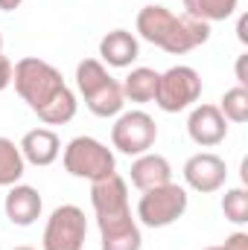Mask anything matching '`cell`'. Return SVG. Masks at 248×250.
Wrapping results in <instances>:
<instances>
[{
    "label": "cell",
    "instance_id": "6da1fadb",
    "mask_svg": "<svg viewBox=\"0 0 248 250\" xmlns=\"http://www.w3.org/2000/svg\"><path fill=\"white\" fill-rule=\"evenodd\" d=\"M12 84L44 125H67L76 117V93L64 84L62 73L44 59L26 56L12 67Z\"/></svg>",
    "mask_w": 248,
    "mask_h": 250
},
{
    "label": "cell",
    "instance_id": "7a4b0ae2",
    "mask_svg": "<svg viewBox=\"0 0 248 250\" xmlns=\"http://www.w3.org/2000/svg\"><path fill=\"white\" fill-rule=\"evenodd\" d=\"M137 35L155 47H161L170 56H184L190 50L210 41V23L196 21L190 15H175L167 6L149 3L137 12Z\"/></svg>",
    "mask_w": 248,
    "mask_h": 250
},
{
    "label": "cell",
    "instance_id": "3957f363",
    "mask_svg": "<svg viewBox=\"0 0 248 250\" xmlns=\"http://www.w3.org/2000/svg\"><path fill=\"white\" fill-rule=\"evenodd\" d=\"M76 87L85 99V108L94 114V117H117L123 114L125 96L120 82L105 70V64L99 59H85V62L76 64Z\"/></svg>",
    "mask_w": 248,
    "mask_h": 250
},
{
    "label": "cell",
    "instance_id": "277c9868",
    "mask_svg": "<svg viewBox=\"0 0 248 250\" xmlns=\"http://www.w3.org/2000/svg\"><path fill=\"white\" fill-rule=\"evenodd\" d=\"M62 163L64 172L73 175V178H82V181H102L108 175L117 172V160H114V151L94 140V137H73L62 151Z\"/></svg>",
    "mask_w": 248,
    "mask_h": 250
},
{
    "label": "cell",
    "instance_id": "5b68a950",
    "mask_svg": "<svg viewBox=\"0 0 248 250\" xmlns=\"http://www.w3.org/2000/svg\"><path fill=\"white\" fill-rule=\"evenodd\" d=\"M187 204H190L187 189L170 181V184H164V187H155V189L140 192V201H137V212H134V218H137L143 227L161 230V227L175 224V221L184 215Z\"/></svg>",
    "mask_w": 248,
    "mask_h": 250
},
{
    "label": "cell",
    "instance_id": "8992f818",
    "mask_svg": "<svg viewBox=\"0 0 248 250\" xmlns=\"http://www.w3.org/2000/svg\"><path fill=\"white\" fill-rule=\"evenodd\" d=\"M198 96H201V76L193 67L175 64L167 73H158L155 105L164 114H181L198 102Z\"/></svg>",
    "mask_w": 248,
    "mask_h": 250
},
{
    "label": "cell",
    "instance_id": "52a82bcc",
    "mask_svg": "<svg viewBox=\"0 0 248 250\" xmlns=\"http://www.w3.org/2000/svg\"><path fill=\"white\" fill-rule=\"evenodd\" d=\"M85 236H88L85 212L76 204H62L47 218V227H44V236H41V248L44 250H82L85 248Z\"/></svg>",
    "mask_w": 248,
    "mask_h": 250
},
{
    "label": "cell",
    "instance_id": "ba28073f",
    "mask_svg": "<svg viewBox=\"0 0 248 250\" xmlns=\"http://www.w3.org/2000/svg\"><path fill=\"white\" fill-rule=\"evenodd\" d=\"M158 140V125L146 111H125L117 114V123L111 125V143L117 151L128 157L146 154Z\"/></svg>",
    "mask_w": 248,
    "mask_h": 250
},
{
    "label": "cell",
    "instance_id": "9c48e42d",
    "mask_svg": "<svg viewBox=\"0 0 248 250\" xmlns=\"http://www.w3.org/2000/svg\"><path fill=\"white\" fill-rule=\"evenodd\" d=\"M225 181H228V166L213 151H198L184 163V184L193 192H201V195L219 192Z\"/></svg>",
    "mask_w": 248,
    "mask_h": 250
},
{
    "label": "cell",
    "instance_id": "30bf717a",
    "mask_svg": "<svg viewBox=\"0 0 248 250\" xmlns=\"http://www.w3.org/2000/svg\"><path fill=\"white\" fill-rule=\"evenodd\" d=\"M91 207L97 212V221L117 218V215L131 212V207H128V187H125V181L117 172L91 184Z\"/></svg>",
    "mask_w": 248,
    "mask_h": 250
},
{
    "label": "cell",
    "instance_id": "8fae6325",
    "mask_svg": "<svg viewBox=\"0 0 248 250\" xmlns=\"http://www.w3.org/2000/svg\"><path fill=\"white\" fill-rule=\"evenodd\" d=\"M187 134L196 146L201 148H213L219 143H225L228 137V120L222 117V111L216 105H196L190 111L187 120Z\"/></svg>",
    "mask_w": 248,
    "mask_h": 250
},
{
    "label": "cell",
    "instance_id": "7c38bea8",
    "mask_svg": "<svg viewBox=\"0 0 248 250\" xmlns=\"http://www.w3.org/2000/svg\"><path fill=\"white\" fill-rule=\"evenodd\" d=\"M97 224H99V248L102 250H140L143 248L140 224H137V218L131 212L97 221Z\"/></svg>",
    "mask_w": 248,
    "mask_h": 250
},
{
    "label": "cell",
    "instance_id": "4fadbf2b",
    "mask_svg": "<svg viewBox=\"0 0 248 250\" xmlns=\"http://www.w3.org/2000/svg\"><path fill=\"white\" fill-rule=\"evenodd\" d=\"M3 209H6V218L15 227H32L41 218L44 201H41V195H38L35 187L15 184V187H9V195L3 201Z\"/></svg>",
    "mask_w": 248,
    "mask_h": 250
},
{
    "label": "cell",
    "instance_id": "5bb4252c",
    "mask_svg": "<svg viewBox=\"0 0 248 250\" xmlns=\"http://www.w3.org/2000/svg\"><path fill=\"white\" fill-rule=\"evenodd\" d=\"M18 146H21L24 160L32 166H53L62 154V140L53 128H32L24 134Z\"/></svg>",
    "mask_w": 248,
    "mask_h": 250
},
{
    "label": "cell",
    "instance_id": "9a60e30c",
    "mask_svg": "<svg viewBox=\"0 0 248 250\" xmlns=\"http://www.w3.org/2000/svg\"><path fill=\"white\" fill-rule=\"evenodd\" d=\"M128 178H131V187L146 192V189H155V187H164L173 181V166L164 154H137L131 169H128Z\"/></svg>",
    "mask_w": 248,
    "mask_h": 250
},
{
    "label": "cell",
    "instance_id": "2e32d148",
    "mask_svg": "<svg viewBox=\"0 0 248 250\" xmlns=\"http://www.w3.org/2000/svg\"><path fill=\"white\" fill-rule=\"evenodd\" d=\"M140 56V44L128 29H111L99 41V59L108 67H131Z\"/></svg>",
    "mask_w": 248,
    "mask_h": 250
},
{
    "label": "cell",
    "instance_id": "e0dca14e",
    "mask_svg": "<svg viewBox=\"0 0 248 250\" xmlns=\"http://www.w3.org/2000/svg\"><path fill=\"white\" fill-rule=\"evenodd\" d=\"M123 87V96L134 105H146V102H155V90H158V73L152 67H134L125 82L120 84Z\"/></svg>",
    "mask_w": 248,
    "mask_h": 250
},
{
    "label": "cell",
    "instance_id": "ac0fdd59",
    "mask_svg": "<svg viewBox=\"0 0 248 250\" xmlns=\"http://www.w3.org/2000/svg\"><path fill=\"white\" fill-rule=\"evenodd\" d=\"M181 3H184V15L204 21V23L228 21L240 6V0H181Z\"/></svg>",
    "mask_w": 248,
    "mask_h": 250
},
{
    "label": "cell",
    "instance_id": "d6986e66",
    "mask_svg": "<svg viewBox=\"0 0 248 250\" xmlns=\"http://www.w3.org/2000/svg\"><path fill=\"white\" fill-rule=\"evenodd\" d=\"M26 172V160L21 154V146L15 140L0 137V187H15Z\"/></svg>",
    "mask_w": 248,
    "mask_h": 250
},
{
    "label": "cell",
    "instance_id": "ffe728a7",
    "mask_svg": "<svg viewBox=\"0 0 248 250\" xmlns=\"http://www.w3.org/2000/svg\"><path fill=\"white\" fill-rule=\"evenodd\" d=\"M216 108L222 111V117L228 123H237V125L248 123V87H240L237 84V87L225 90V96H222V102Z\"/></svg>",
    "mask_w": 248,
    "mask_h": 250
},
{
    "label": "cell",
    "instance_id": "44dd1931",
    "mask_svg": "<svg viewBox=\"0 0 248 250\" xmlns=\"http://www.w3.org/2000/svg\"><path fill=\"white\" fill-rule=\"evenodd\" d=\"M222 212L231 224H246L248 221V192L246 187H234L222 195Z\"/></svg>",
    "mask_w": 248,
    "mask_h": 250
},
{
    "label": "cell",
    "instance_id": "7402d4cb",
    "mask_svg": "<svg viewBox=\"0 0 248 250\" xmlns=\"http://www.w3.org/2000/svg\"><path fill=\"white\" fill-rule=\"evenodd\" d=\"M204 250H248V233L237 230L225 239V245H213V248H204Z\"/></svg>",
    "mask_w": 248,
    "mask_h": 250
},
{
    "label": "cell",
    "instance_id": "603a6c76",
    "mask_svg": "<svg viewBox=\"0 0 248 250\" xmlns=\"http://www.w3.org/2000/svg\"><path fill=\"white\" fill-rule=\"evenodd\" d=\"M12 67H15V64L0 53V90H6V87L12 84Z\"/></svg>",
    "mask_w": 248,
    "mask_h": 250
},
{
    "label": "cell",
    "instance_id": "cb8c5ba5",
    "mask_svg": "<svg viewBox=\"0 0 248 250\" xmlns=\"http://www.w3.org/2000/svg\"><path fill=\"white\" fill-rule=\"evenodd\" d=\"M237 82H240V87H248V76H246V56H240V62H237Z\"/></svg>",
    "mask_w": 248,
    "mask_h": 250
},
{
    "label": "cell",
    "instance_id": "d4e9b609",
    "mask_svg": "<svg viewBox=\"0 0 248 250\" xmlns=\"http://www.w3.org/2000/svg\"><path fill=\"white\" fill-rule=\"evenodd\" d=\"M24 0H0V12H15Z\"/></svg>",
    "mask_w": 248,
    "mask_h": 250
},
{
    "label": "cell",
    "instance_id": "484cf974",
    "mask_svg": "<svg viewBox=\"0 0 248 250\" xmlns=\"http://www.w3.org/2000/svg\"><path fill=\"white\" fill-rule=\"evenodd\" d=\"M240 41H243V44L248 41V38H246V15L240 18Z\"/></svg>",
    "mask_w": 248,
    "mask_h": 250
},
{
    "label": "cell",
    "instance_id": "4316f807",
    "mask_svg": "<svg viewBox=\"0 0 248 250\" xmlns=\"http://www.w3.org/2000/svg\"><path fill=\"white\" fill-rule=\"evenodd\" d=\"M12 250H35V248H29V245H18V248H12Z\"/></svg>",
    "mask_w": 248,
    "mask_h": 250
},
{
    "label": "cell",
    "instance_id": "83f0119b",
    "mask_svg": "<svg viewBox=\"0 0 248 250\" xmlns=\"http://www.w3.org/2000/svg\"><path fill=\"white\" fill-rule=\"evenodd\" d=\"M0 53H3V35H0Z\"/></svg>",
    "mask_w": 248,
    "mask_h": 250
}]
</instances>
